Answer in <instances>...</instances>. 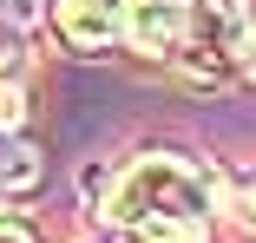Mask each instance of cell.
<instances>
[{"label": "cell", "instance_id": "cell-1", "mask_svg": "<svg viewBox=\"0 0 256 243\" xmlns=\"http://www.w3.org/2000/svg\"><path fill=\"white\" fill-rule=\"evenodd\" d=\"M98 190V210L118 236L151 243H210V178L190 158L171 152H138L106 178H86Z\"/></svg>", "mask_w": 256, "mask_h": 243}, {"label": "cell", "instance_id": "cell-2", "mask_svg": "<svg viewBox=\"0 0 256 243\" xmlns=\"http://www.w3.org/2000/svg\"><path fill=\"white\" fill-rule=\"evenodd\" d=\"M197 40V20H190V0H132V20H125V46L138 60H184Z\"/></svg>", "mask_w": 256, "mask_h": 243}, {"label": "cell", "instance_id": "cell-3", "mask_svg": "<svg viewBox=\"0 0 256 243\" xmlns=\"http://www.w3.org/2000/svg\"><path fill=\"white\" fill-rule=\"evenodd\" d=\"M132 0H53V33L72 53H112L125 40Z\"/></svg>", "mask_w": 256, "mask_h": 243}, {"label": "cell", "instance_id": "cell-4", "mask_svg": "<svg viewBox=\"0 0 256 243\" xmlns=\"http://www.w3.org/2000/svg\"><path fill=\"white\" fill-rule=\"evenodd\" d=\"M26 125V92L20 79H0V132H20Z\"/></svg>", "mask_w": 256, "mask_h": 243}, {"label": "cell", "instance_id": "cell-5", "mask_svg": "<svg viewBox=\"0 0 256 243\" xmlns=\"http://www.w3.org/2000/svg\"><path fill=\"white\" fill-rule=\"evenodd\" d=\"M236 217H243V224L256 230V171H250V178L236 184Z\"/></svg>", "mask_w": 256, "mask_h": 243}, {"label": "cell", "instance_id": "cell-6", "mask_svg": "<svg viewBox=\"0 0 256 243\" xmlns=\"http://www.w3.org/2000/svg\"><path fill=\"white\" fill-rule=\"evenodd\" d=\"M0 79H20V46H14L7 26H0Z\"/></svg>", "mask_w": 256, "mask_h": 243}, {"label": "cell", "instance_id": "cell-7", "mask_svg": "<svg viewBox=\"0 0 256 243\" xmlns=\"http://www.w3.org/2000/svg\"><path fill=\"white\" fill-rule=\"evenodd\" d=\"M0 243H40L26 217H0Z\"/></svg>", "mask_w": 256, "mask_h": 243}, {"label": "cell", "instance_id": "cell-8", "mask_svg": "<svg viewBox=\"0 0 256 243\" xmlns=\"http://www.w3.org/2000/svg\"><path fill=\"white\" fill-rule=\"evenodd\" d=\"M243 14H250V46H256V0H243Z\"/></svg>", "mask_w": 256, "mask_h": 243}]
</instances>
